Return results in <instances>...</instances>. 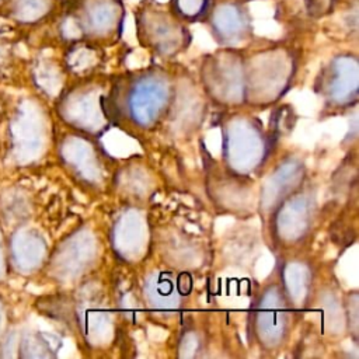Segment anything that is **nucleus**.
Wrapping results in <instances>:
<instances>
[{"label":"nucleus","mask_w":359,"mask_h":359,"mask_svg":"<svg viewBox=\"0 0 359 359\" xmlns=\"http://www.w3.org/2000/svg\"><path fill=\"white\" fill-rule=\"evenodd\" d=\"M210 0H170L168 7L182 21H199L203 20Z\"/></svg>","instance_id":"5"},{"label":"nucleus","mask_w":359,"mask_h":359,"mask_svg":"<svg viewBox=\"0 0 359 359\" xmlns=\"http://www.w3.org/2000/svg\"><path fill=\"white\" fill-rule=\"evenodd\" d=\"M4 324H6V309H4L3 300L0 299V332L4 328Z\"/></svg>","instance_id":"8"},{"label":"nucleus","mask_w":359,"mask_h":359,"mask_svg":"<svg viewBox=\"0 0 359 359\" xmlns=\"http://www.w3.org/2000/svg\"><path fill=\"white\" fill-rule=\"evenodd\" d=\"M7 254L8 265H13L15 271L31 272L41 257V244L36 234L29 230L15 231L10 238Z\"/></svg>","instance_id":"4"},{"label":"nucleus","mask_w":359,"mask_h":359,"mask_svg":"<svg viewBox=\"0 0 359 359\" xmlns=\"http://www.w3.org/2000/svg\"><path fill=\"white\" fill-rule=\"evenodd\" d=\"M243 1H244V3H247V1H251V0H243Z\"/></svg>","instance_id":"9"},{"label":"nucleus","mask_w":359,"mask_h":359,"mask_svg":"<svg viewBox=\"0 0 359 359\" xmlns=\"http://www.w3.org/2000/svg\"><path fill=\"white\" fill-rule=\"evenodd\" d=\"M303 3L311 18H323L335 10L338 0H303Z\"/></svg>","instance_id":"6"},{"label":"nucleus","mask_w":359,"mask_h":359,"mask_svg":"<svg viewBox=\"0 0 359 359\" xmlns=\"http://www.w3.org/2000/svg\"><path fill=\"white\" fill-rule=\"evenodd\" d=\"M135 20L140 41L160 49H170L188 39L182 20L168 6L156 0H143L135 10Z\"/></svg>","instance_id":"1"},{"label":"nucleus","mask_w":359,"mask_h":359,"mask_svg":"<svg viewBox=\"0 0 359 359\" xmlns=\"http://www.w3.org/2000/svg\"><path fill=\"white\" fill-rule=\"evenodd\" d=\"M7 272H8V254H7L6 240L3 237V231L0 227V282L7 278Z\"/></svg>","instance_id":"7"},{"label":"nucleus","mask_w":359,"mask_h":359,"mask_svg":"<svg viewBox=\"0 0 359 359\" xmlns=\"http://www.w3.org/2000/svg\"><path fill=\"white\" fill-rule=\"evenodd\" d=\"M79 11L80 27L95 36L114 34L123 18L121 0H83Z\"/></svg>","instance_id":"3"},{"label":"nucleus","mask_w":359,"mask_h":359,"mask_svg":"<svg viewBox=\"0 0 359 359\" xmlns=\"http://www.w3.org/2000/svg\"><path fill=\"white\" fill-rule=\"evenodd\" d=\"M203 21L223 43L240 42L251 34V18L243 0H210Z\"/></svg>","instance_id":"2"}]
</instances>
